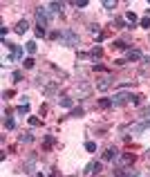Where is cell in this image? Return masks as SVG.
Returning <instances> with one entry per match:
<instances>
[{
  "instance_id": "2e32d148",
  "label": "cell",
  "mask_w": 150,
  "mask_h": 177,
  "mask_svg": "<svg viewBox=\"0 0 150 177\" xmlns=\"http://www.w3.org/2000/svg\"><path fill=\"white\" fill-rule=\"evenodd\" d=\"M112 105V99H101L99 101V108H110Z\"/></svg>"
},
{
  "instance_id": "e0dca14e",
  "label": "cell",
  "mask_w": 150,
  "mask_h": 177,
  "mask_svg": "<svg viewBox=\"0 0 150 177\" xmlns=\"http://www.w3.org/2000/svg\"><path fill=\"white\" fill-rule=\"evenodd\" d=\"M78 92H81V96H88V94H90V90H88V85L83 83V85H78Z\"/></svg>"
},
{
  "instance_id": "7402d4cb",
  "label": "cell",
  "mask_w": 150,
  "mask_h": 177,
  "mask_svg": "<svg viewBox=\"0 0 150 177\" xmlns=\"http://www.w3.org/2000/svg\"><path fill=\"white\" fill-rule=\"evenodd\" d=\"M103 7H105V9H114V7H117V2H114V0H105Z\"/></svg>"
},
{
  "instance_id": "f1b7e54d",
  "label": "cell",
  "mask_w": 150,
  "mask_h": 177,
  "mask_svg": "<svg viewBox=\"0 0 150 177\" xmlns=\"http://www.w3.org/2000/svg\"><path fill=\"white\" fill-rule=\"evenodd\" d=\"M85 5H88V2H85V0H81V2H74V7H78V9H83V7H85Z\"/></svg>"
},
{
  "instance_id": "7c38bea8",
  "label": "cell",
  "mask_w": 150,
  "mask_h": 177,
  "mask_svg": "<svg viewBox=\"0 0 150 177\" xmlns=\"http://www.w3.org/2000/svg\"><path fill=\"white\" fill-rule=\"evenodd\" d=\"M117 157V150H114V148H108L105 152H103V159H114Z\"/></svg>"
},
{
  "instance_id": "ffe728a7",
  "label": "cell",
  "mask_w": 150,
  "mask_h": 177,
  "mask_svg": "<svg viewBox=\"0 0 150 177\" xmlns=\"http://www.w3.org/2000/svg\"><path fill=\"white\" fill-rule=\"evenodd\" d=\"M148 125H150L148 121H143V123H139V125H137V128H135V132H143V130H146Z\"/></svg>"
},
{
  "instance_id": "ba28073f",
  "label": "cell",
  "mask_w": 150,
  "mask_h": 177,
  "mask_svg": "<svg viewBox=\"0 0 150 177\" xmlns=\"http://www.w3.org/2000/svg\"><path fill=\"white\" fill-rule=\"evenodd\" d=\"M132 58H141V52H139V49H128L125 61H132Z\"/></svg>"
},
{
  "instance_id": "3957f363",
  "label": "cell",
  "mask_w": 150,
  "mask_h": 177,
  "mask_svg": "<svg viewBox=\"0 0 150 177\" xmlns=\"http://www.w3.org/2000/svg\"><path fill=\"white\" fill-rule=\"evenodd\" d=\"M135 94H128V92H121V94H114L112 96V105H125V103H132Z\"/></svg>"
},
{
  "instance_id": "7a4b0ae2",
  "label": "cell",
  "mask_w": 150,
  "mask_h": 177,
  "mask_svg": "<svg viewBox=\"0 0 150 177\" xmlns=\"http://www.w3.org/2000/svg\"><path fill=\"white\" fill-rule=\"evenodd\" d=\"M36 18H38V25L47 27V25H49V20L54 18V16H52V11H49L47 7H38V9H36Z\"/></svg>"
},
{
  "instance_id": "4316f807",
  "label": "cell",
  "mask_w": 150,
  "mask_h": 177,
  "mask_svg": "<svg viewBox=\"0 0 150 177\" xmlns=\"http://www.w3.org/2000/svg\"><path fill=\"white\" fill-rule=\"evenodd\" d=\"M52 141H54V139H52V137H45V139H43V144H45V146L49 148V146H52Z\"/></svg>"
},
{
  "instance_id": "9a60e30c",
  "label": "cell",
  "mask_w": 150,
  "mask_h": 177,
  "mask_svg": "<svg viewBox=\"0 0 150 177\" xmlns=\"http://www.w3.org/2000/svg\"><path fill=\"white\" fill-rule=\"evenodd\" d=\"M36 38H45V27L43 25H36Z\"/></svg>"
},
{
  "instance_id": "4fadbf2b",
  "label": "cell",
  "mask_w": 150,
  "mask_h": 177,
  "mask_svg": "<svg viewBox=\"0 0 150 177\" xmlns=\"http://www.w3.org/2000/svg\"><path fill=\"white\" fill-rule=\"evenodd\" d=\"M20 141H22V144H32V141H34V135H32V132L20 135Z\"/></svg>"
},
{
  "instance_id": "cb8c5ba5",
  "label": "cell",
  "mask_w": 150,
  "mask_h": 177,
  "mask_svg": "<svg viewBox=\"0 0 150 177\" xmlns=\"http://www.w3.org/2000/svg\"><path fill=\"white\" fill-rule=\"evenodd\" d=\"M141 27H143V29H148V27H150V18H141Z\"/></svg>"
},
{
  "instance_id": "603a6c76",
  "label": "cell",
  "mask_w": 150,
  "mask_h": 177,
  "mask_svg": "<svg viewBox=\"0 0 150 177\" xmlns=\"http://www.w3.org/2000/svg\"><path fill=\"white\" fill-rule=\"evenodd\" d=\"M22 65H25V70H29V67H34V61L32 58H25V61H22Z\"/></svg>"
},
{
  "instance_id": "83f0119b",
  "label": "cell",
  "mask_w": 150,
  "mask_h": 177,
  "mask_svg": "<svg viewBox=\"0 0 150 177\" xmlns=\"http://www.w3.org/2000/svg\"><path fill=\"white\" fill-rule=\"evenodd\" d=\"M125 16H128V20H130V22H135V20H137V16L132 14V11H128V14H125Z\"/></svg>"
},
{
  "instance_id": "8fae6325",
  "label": "cell",
  "mask_w": 150,
  "mask_h": 177,
  "mask_svg": "<svg viewBox=\"0 0 150 177\" xmlns=\"http://www.w3.org/2000/svg\"><path fill=\"white\" fill-rule=\"evenodd\" d=\"M5 128H7V130H14V128H16L14 119H11V117H7V115H5Z\"/></svg>"
},
{
  "instance_id": "30bf717a",
  "label": "cell",
  "mask_w": 150,
  "mask_h": 177,
  "mask_svg": "<svg viewBox=\"0 0 150 177\" xmlns=\"http://www.w3.org/2000/svg\"><path fill=\"white\" fill-rule=\"evenodd\" d=\"M101 54H103V49H101V47H94V49H92V52H90L88 56H90V58H94V61H96V58H101Z\"/></svg>"
},
{
  "instance_id": "277c9868",
  "label": "cell",
  "mask_w": 150,
  "mask_h": 177,
  "mask_svg": "<svg viewBox=\"0 0 150 177\" xmlns=\"http://www.w3.org/2000/svg\"><path fill=\"white\" fill-rule=\"evenodd\" d=\"M2 45H5V47H9V49H11V58H14V61L22 58V47H18V45H9L7 41H2Z\"/></svg>"
},
{
  "instance_id": "5b68a950",
  "label": "cell",
  "mask_w": 150,
  "mask_h": 177,
  "mask_svg": "<svg viewBox=\"0 0 150 177\" xmlns=\"http://www.w3.org/2000/svg\"><path fill=\"white\" fill-rule=\"evenodd\" d=\"M47 9L52 11V16H56V14H61V11H63V2H49Z\"/></svg>"
},
{
  "instance_id": "484cf974",
  "label": "cell",
  "mask_w": 150,
  "mask_h": 177,
  "mask_svg": "<svg viewBox=\"0 0 150 177\" xmlns=\"http://www.w3.org/2000/svg\"><path fill=\"white\" fill-rule=\"evenodd\" d=\"M27 49H29V52H36V43L29 41V43H27Z\"/></svg>"
},
{
  "instance_id": "8992f818",
  "label": "cell",
  "mask_w": 150,
  "mask_h": 177,
  "mask_svg": "<svg viewBox=\"0 0 150 177\" xmlns=\"http://www.w3.org/2000/svg\"><path fill=\"white\" fill-rule=\"evenodd\" d=\"M27 29H29V22H27L25 18H22V20H18V25H16V32H18V34H25Z\"/></svg>"
},
{
  "instance_id": "9c48e42d",
  "label": "cell",
  "mask_w": 150,
  "mask_h": 177,
  "mask_svg": "<svg viewBox=\"0 0 150 177\" xmlns=\"http://www.w3.org/2000/svg\"><path fill=\"white\" fill-rule=\"evenodd\" d=\"M110 83H112V78H101V81L96 83V88H99V90H108V85H110Z\"/></svg>"
},
{
  "instance_id": "5bb4252c",
  "label": "cell",
  "mask_w": 150,
  "mask_h": 177,
  "mask_svg": "<svg viewBox=\"0 0 150 177\" xmlns=\"http://www.w3.org/2000/svg\"><path fill=\"white\" fill-rule=\"evenodd\" d=\"M18 115H20V117H25V115H29V103H22V105L18 108Z\"/></svg>"
},
{
  "instance_id": "d6986e66",
  "label": "cell",
  "mask_w": 150,
  "mask_h": 177,
  "mask_svg": "<svg viewBox=\"0 0 150 177\" xmlns=\"http://www.w3.org/2000/svg\"><path fill=\"white\" fill-rule=\"evenodd\" d=\"M61 105H63V108H72V99H70V96H65V99H61Z\"/></svg>"
},
{
  "instance_id": "d4e9b609",
  "label": "cell",
  "mask_w": 150,
  "mask_h": 177,
  "mask_svg": "<svg viewBox=\"0 0 150 177\" xmlns=\"http://www.w3.org/2000/svg\"><path fill=\"white\" fill-rule=\"evenodd\" d=\"M29 123L32 125H40V119L38 117H29Z\"/></svg>"
},
{
  "instance_id": "44dd1931",
  "label": "cell",
  "mask_w": 150,
  "mask_h": 177,
  "mask_svg": "<svg viewBox=\"0 0 150 177\" xmlns=\"http://www.w3.org/2000/svg\"><path fill=\"white\" fill-rule=\"evenodd\" d=\"M85 150H88V152H94L96 150V144H94V141H88V144H85Z\"/></svg>"
},
{
  "instance_id": "52a82bcc",
  "label": "cell",
  "mask_w": 150,
  "mask_h": 177,
  "mask_svg": "<svg viewBox=\"0 0 150 177\" xmlns=\"http://www.w3.org/2000/svg\"><path fill=\"white\" fill-rule=\"evenodd\" d=\"M132 162H135V157H132V155H123V157L119 159V166H130Z\"/></svg>"
},
{
  "instance_id": "6da1fadb",
  "label": "cell",
  "mask_w": 150,
  "mask_h": 177,
  "mask_svg": "<svg viewBox=\"0 0 150 177\" xmlns=\"http://www.w3.org/2000/svg\"><path fill=\"white\" fill-rule=\"evenodd\" d=\"M54 38H56L58 43H63V45H70V47L78 45V36H76L74 32H70V29H67V32H56Z\"/></svg>"
},
{
  "instance_id": "ac0fdd59",
  "label": "cell",
  "mask_w": 150,
  "mask_h": 177,
  "mask_svg": "<svg viewBox=\"0 0 150 177\" xmlns=\"http://www.w3.org/2000/svg\"><path fill=\"white\" fill-rule=\"evenodd\" d=\"M45 94H47V96H49V94H56V85H54V83H49V85H47V90H45Z\"/></svg>"
}]
</instances>
